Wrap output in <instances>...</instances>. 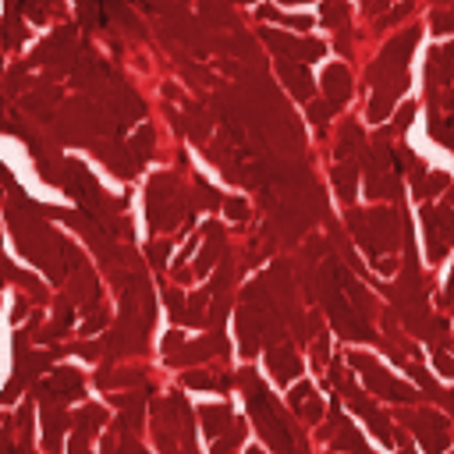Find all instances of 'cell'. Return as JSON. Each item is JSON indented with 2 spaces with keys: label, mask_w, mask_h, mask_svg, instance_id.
<instances>
[{
  "label": "cell",
  "mask_w": 454,
  "mask_h": 454,
  "mask_svg": "<svg viewBox=\"0 0 454 454\" xmlns=\"http://www.w3.org/2000/svg\"><path fill=\"white\" fill-rule=\"evenodd\" d=\"M422 220H426V235H429V259L440 263L447 256V249L454 245V213L447 206H426L422 209Z\"/></svg>",
  "instance_id": "1"
},
{
  "label": "cell",
  "mask_w": 454,
  "mask_h": 454,
  "mask_svg": "<svg viewBox=\"0 0 454 454\" xmlns=\"http://www.w3.org/2000/svg\"><path fill=\"white\" fill-rule=\"evenodd\" d=\"M263 39L270 46H277L280 53L298 57V61H316V57H323V43H316V39H291V36H280L273 29H263Z\"/></svg>",
  "instance_id": "2"
},
{
  "label": "cell",
  "mask_w": 454,
  "mask_h": 454,
  "mask_svg": "<svg viewBox=\"0 0 454 454\" xmlns=\"http://www.w3.org/2000/svg\"><path fill=\"white\" fill-rule=\"evenodd\" d=\"M352 366H359V369L366 373V380L373 383V390H380V394L394 397V401H408V397H412V390H408V387H401L397 380H390L387 373H380V369H376L366 355H352Z\"/></svg>",
  "instance_id": "3"
},
{
  "label": "cell",
  "mask_w": 454,
  "mask_h": 454,
  "mask_svg": "<svg viewBox=\"0 0 454 454\" xmlns=\"http://www.w3.org/2000/svg\"><path fill=\"white\" fill-rule=\"evenodd\" d=\"M277 75L284 78V85L291 89V96H298V99H309V96H312V75H309L302 64H295V61H277Z\"/></svg>",
  "instance_id": "4"
},
{
  "label": "cell",
  "mask_w": 454,
  "mask_h": 454,
  "mask_svg": "<svg viewBox=\"0 0 454 454\" xmlns=\"http://www.w3.org/2000/svg\"><path fill=\"white\" fill-rule=\"evenodd\" d=\"M323 89H326V103L340 106V103H345V99L352 96V75H348V68H340V64L326 68V75H323Z\"/></svg>",
  "instance_id": "5"
},
{
  "label": "cell",
  "mask_w": 454,
  "mask_h": 454,
  "mask_svg": "<svg viewBox=\"0 0 454 454\" xmlns=\"http://www.w3.org/2000/svg\"><path fill=\"white\" fill-rule=\"evenodd\" d=\"M419 433L429 447V454H440L447 447V429H443V419L440 415H422L419 419Z\"/></svg>",
  "instance_id": "6"
},
{
  "label": "cell",
  "mask_w": 454,
  "mask_h": 454,
  "mask_svg": "<svg viewBox=\"0 0 454 454\" xmlns=\"http://www.w3.org/2000/svg\"><path fill=\"white\" fill-rule=\"evenodd\" d=\"M270 369H273L277 380H291V376H298L302 362H298V355L291 348H273L270 352Z\"/></svg>",
  "instance_id": "7"
},
{
  "label": "cell",
  "mask_w": 454,
  "mask_h": 454,
  "mask_svg": "<svg viewBox=\"0 0 454 454\" xmlns=\"http://www.w3.org/2000/svg\"><path fill=\"white\" fill-rule=\"evenodd\" d=\"M333 185H337V192H340V199H352L355 195V167H337L333 170Z\"/></svg>",
  "instance_id": "8"
},
{
  "label": "cell",
  "mask_w": 454,
  "mask_h": 454,
  "mask_svg": "<svg viewBox=\"0 0 454 454\" xmlns=\"http://www.w3.org/2000/svg\"><path fill=\"white\" fill-rule=\"evenodd\" d=\"M68 426V415L64 412H57L50 408L46 412V447H57V440H61V429Z\"/></svg>",
  "instance_id": "9"
},
{
  "label": "cell",
  "mask_w": 454,
  "mask_h": 454,
  "mask_svg": "<svg viewBox=\"0 0 454 454\" xmlns=\"http://www.w3.org/2000/svg\"><path fill=\"white\" fill-rule=\"evenodd\" d=\"M429 132H433V139H440V146L454 149V118H440V121H433Z\"/></svg>",
  "instance_id": "10"
},
{
  "label": "cell",
  "mask_w": 454,
  "mask_h": 454,
  "mask_svg": "<svg viewBox=\"0 0 454 454\" xmlns=\"http://www.w3.org/2000/svg\"><path fill=\"white\" fill-rule=\"evenodd\" d=\"M132 153H135V160H146V156L153 153V132H149V128H139V132L132 135Z\"/></svg>",
  "instance_id": "11"
},
{
  "label": "cell",
  "mask_w": 454,
  "mask_h": 454,
  "mask_svg": "<svg viewBox=\"0 0 454 454\" xmlns=\"http://www.w3.org/2000/svg\"><path fill=\"white\" fill-rule=\"evenodd\" d=\"M348 18V8L340 4V0H323V22L326 25H340Z\"/></svg>",
  "instance_id": "12"
},
{
  "label": "cell",
  "mask_w": 454,
  "mask_h": 454,
  "mask_svg": "<svg viewBox=\"0 0 454 454\" xmlns=\"http://www.w3.org/2000/svg\"><path fill=\"white\" fill-rule=\"evenodd\" d=\"M359 142H362L359 125H348V128H345V139H340V146H337V156H348V153H355V149H359Z\"/></svg>",
  "instance_id": "13"
},
{
  "label": "cell",
  "mask_w": 454,
  "mask_h": 454,
  "mask_svg": "<svg viewBox=\"0 0 454 454\" xmlns=\"http://www.w3.org/2000/svg\"><path fill=\"white\" fill-rule=\"evenodd\" d=\"M433 32L436 36H447V32H454V8L450 11H433Z\"/></svg>",
  "instance_id": "14"
},
{
  "label": "cell",
  "mask_w": 454,
  "mask_h": 454,
  "mask_svg": "<svg viewBox=\"0 0 454 454\" xmlns=\"http://www.w3.org/2000/svg\"><path fill=\"white\" fill-rule=\"evenodd\" d=\"M202 419H206V429L216 433L220 422H231V415H227V408H202Z\"/></svg>",
  "instance_id": "15"
},
{
  "label": "cell",
  "mask_w": 454,
  "mask_h": 454,
  "mask_svg": "<svg viewBox=\"0 0 454 454\" xmlns=\"http://www.w3.org/2000/svg\"><path fill=\"white\" fill-rule=\"evenodd\" d=\"M333 110H337L333 103H312V106H309V121H312V125H326Z\"/></svg>",
  "instance_id": "16"
},
{
  "label": "cell",
  "mask_w": 454,
  "mask_h": 454,
  "mask_svg": "<svg viewBox=\"0 0 454 454\" xmlns=\"http://www.w3.org/2000/svg\"><path fill=\"white\" fill-rule=\"evenodd\" d=\"M447 185H450V178H447V174H433V178H429V181H422L415 192H419V195H433V192H440V188H447Z\"/></svg>",
  "instance_id": "17"
},
{
  "label": "cell",
  "mask_w": 454,
  "mask_h": 454,
  "mask_svg": "<svg viewBox=\"0 0 454 454\" xmlns=\"http://www.w3.org/2000/svg\"><path fill=\"white\" fill-rule=\"evenodd\" d=\"M167 305H170V312H174L178 319H185V298H181V291H174V288H167Z\"/></svg>",
  "instance_id": "18"
},
{
  "label": "cell",
  "mask_w": 454,
  "mask_h": 454,
  "mask_svg": "<svg viewBox=\"0 0 454 454\" xmlns=\"http://www.w3.org/2000/svg\"><path fill=\"white\" fill-rule=\"evenodd\" d=\"M412 118H415V106H412V103H405L401 110H397V121H394V128H408V125H412Z\"/></svg>",
  "instance_id": "19"
},
{
  "label": "cell",
  "mask_w": 454,
  "mask_h": 454,
  "mask_svg": "<svg viewBox=\"0 0 454 454\" xmlns=\"http://www.w3.org/2000/svg\"><path fill=\"white\" fill-rule=\"evenodd\" d=\"M185 383H188V387H216V380H213L209 373H188Z\"/></svg>",
  "instance_id": "20"
},
{
  "label": "cell",
  "mask_w": 454,
  "mask_h": 454,
  "mask_svg": "<svg viewBox=\"0 0 454 454\" xmlns=\"http://www.w3.org/2000/svg\"><path fill=\"white\" fill-rule=\"evenodd\" d=\"M408 11H412V0H405V4H401V8H394V11H390V15H387V18L380 22V29H383V25H394L397 18H405Z\"/></svg>",
  "instance_id": "21"
},
{
  "label": "cell",
  "mask_w": 454,
  "mask_h": 454,
  "mask_svg": "<svg viewBox=\"0 0 454 454\" xmlns=\"http://www.w3.org/2000/svg\"><path fill=\"white\" fill-rule=\"evenodd\" d=\"M245 213H249V206H245L242 199H227V216H235V220H245Z\"/></svg>",
  "instance_id": "22"
},
{
  "label": "cell",
  "mask_w": 454,
  "mask_h": 454,
  "mask_svg": "<svg viewBox=\"0 0 454 454\" xmlns=\"http://www.w3.org/2000/svg\"><path fill=\"white\" fill-rule=\"evenodd\" d=\"M178 345H181V333L174 330V333H167V340H163V352H174Z\"/></svg>",
  "instance_id": "23"
},
{
  "label": "cell",
  "mask_w": 454,
  "mask_h": 454,
  "mask_svg": "<svg viewBox=\"0 0 454 454\" xmlns=\"http://www.w3.org/2000/svg\"><path fill=\"white\" fill-rule=\"evenodd\" d=\"M163 252H167V245H153V266H163Z\"/></svg>",
  "instance_id": "24"
},
{
  "label": "cell",
  "mask_w": 454,
  "mask_h": 454,
  "mask_svg": "<svg viewBox=\"0 0 454 454\" xmlns=\"http://www.w3.org/2000/svg\"><path fill=\"white\" fill-rule=\"evenodd\" d=\"M436 366H440V373H454V362L447 355H440V352H436Z\"/></svg>",
  "instance_id": "25"
},
{
  "label": "cell",
  "mask_w": 454,
  "mask_h": 454,
  "mask_svg": "<svg viewBox=\"0 0 454 454\" xmlns=\"http://www.w3.org/2000/svg\"><path fill=\"white\" fill-rule=\"evenodd\" d=\"M394 266H397L394 259H376V270H380V273H394Z\"/></svg>",
  "instance_id": "26"
},
{
  "label": "cell",
  "mask_w": 454,
  "mask_h": 454,
  "mask_svg": "<svg viewBox=\"0 0 454 454\" xmlns=\"http://www.w3.org/2000/svg\"><path fill=\"white\" fill-rule=\"evenodd\" d=\"M380 8H387V0H366V11H380Z\"/></svg>",
  "instance_id": "27"
},
{
  "label": "cell",
  "mask_w": 454,
  "mask_h": 454,
  "mask_svg": "<svg viewBox=\"0 0 454 454\" xmlns=\"http://www.w3.org/2000/svg\"><path fill=\"white\" fill-rule=\"evenodd\" d=\"M213 454H231V450H227L223 443H216V450H213Z\"/></svg>",
  "instance_id": "28"
},
{
  "label": "cell",
  "mask_w": 454,
  "mask_h": 454,
  "mask_svg": "<svg viewBox=\"0 0 454 454\" xmlns=\"http://www.w3.org/2000/svg\"><path fill=\"white\" fill-rule=\"evenodd\" d=\"M249 454H263V450H256V447H252V450H249Z\"/></svg>",
  "instance_id": "29"
},
{
  "label": "cell",
  "mask_w": 454,
  "mask_h": 454,
  "mask_svg": "<svg viewBox=\"0 0 454 454\" xmlns=\"http://www.w3.org/2000/svg\"><path fill=\"white\" fill-rule=\"evenodd\" d=\"M288 4H302V0H288Z\"/></svg>",
  "instance_id": "30"
},
{
  "label": "cell",
  "mask_w": 454,
  "mask_h": 454,
  "mask_svg": "<svg viewBox=\"0 0 454 454\" xmlns=\"http://www.w3.org/2000/svg\"><path fill=\"white\" fill-rule=\"evenodd\" d=\"M450 202H454V188H450Z\"/></svg>",
  "instance_id": "31"
}]
</instances>
